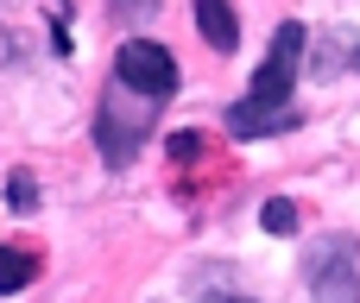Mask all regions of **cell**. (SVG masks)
Returning a JSON list of instances; mask_svg holds the SVG:
<instances>
[{
	"mask_svg": "<svg viewBox=\"0 0 360 303\" xmlns=\"http://www.w3.org/2000/svg\"><path fill=\"white\" fill-rule=\"evenodd\" d=\"M152 127H158V101L139 95V89H127V82H108V95L95 108V146H101L108 171H127Z\"/></svg>",
	"mask_w": 360,
	"mask_h": 303,
	"instance_id": "obj_2",
	"label": "cell"
},
{
	"mask_svg": "<svg viewBox=\"0 0 360 303\" xmlns=\"http://www.w3.org/2000/svg\"><path fill=\"white\" fill-rule=\"evenodd\" d=\"M114 82H127V89H139V95H152V101H171L177 82H184V70H177V57H171L165 44L127 38V44L114 51Z\"/></svg>",
	"mask_w": 360,
	"mask_h": 303,
	"instance_id": "obj_4",
	"label": "cell"
},
{
	"mask_svg": "<svg viewBox=\"0 0 360 303\" xmlns=\"http://www.w3.org/2000/svg\"><path fill=\"white\" fill-rule=\"evenodd\" d=\"M259 221H266V234H297V202L291 196H272L259 209Z\"/></svg>",
	"mask_w": 360,
	"mask_h": 303,
	"instance_id": "obj_8",
	"label": "cell"
},
{
	"mask_svg": "<svg viewBox=\"0 0 360 303\" xmlns=\"http://www.w3.org/2000/svg\"><path fill=\"white\" fill-rule=\"evenodd\" d=\"M38 253L32 247H13V240H0V297H13V291H25L32 278H38Z\"/></svg>",
	"mask_w": 360,
	"mask_h": 303,
	"instance_id": "obj_6",
	"label": "cell"
},
{
	"mask_svg": "<svg viewBox=\"0 0 360 303\" xmlns=\"http://www.w3.org/2000/svg\"><path fill=\"white\" fill-rule=\"evenodd\" d=\"M304 285L316 303H360V247L348 234H329L304 253Z\"/></svg>",
	"mask_w": 360,
	"mask_h": 303,
	"instance_id": "obj_3",
	"label": "cell"
},
{
	"mask_svg": "<svg viewBox=\"0 0 360 303\" xmlns=\"http://www.w3.org/2000/svg\"><path fill=\"white\" fill-rule=\"evenodd\" d=\"M354 63H360V57H354Z\"/></svg>",
	"mask_w": 360,
	"mask_h": 303,
	"instance_id": "obj_12",
	"label": "cell"
},
{
	"mask_svg": "<svg viewBox=\"0 0 360 303\" xmlns=\"http://www.w3.org/2000/svg\"><path fill=\"white\" fill-rule=\"evenodd\" d=\"M196 32H202L221 57L240 44V19H234V6H228V0H196Z\"/></svg>",
	"mask_w": 360,
	"mask_h": 303,
	"instance_id": "obj_5",
	"label": "cell"
},
{
	"mask_svg": "<svg viewBox=\"0 0 360 303\" xmlns=\"http://www.w3.org/2000/svg\"><path fill=\"white\" fill-rule=\"evenodd\" d=\"M165 152H171L177 165H196V158H202L209 146H202V133H171V146H165Z\"/></svg>",
	"mask_w": 360,
	"mask_h": 303,
	"instance_id": "obj_9",
	"label": "cell"
},
{
	"mask_svg": "<svg viewBox=\"0 0 360 303\" xmlns=\"http://www.w3.org/2000/svg\"><path fill=\"white\" fill-rule=\"evenodd\" d=\"M158 6H165V0H114V19H127V25H133V19H152Z\"/></svg>",
	"mask_w": 360,
	"mask_h": 303,
	"instance_id": "obj_10",
	"label": "cell"
},
{
	"mask_svg": "<svg viewBox=\"0 0 360 303\" xmlns=\"http://www.w3.org/2000/svg\"><path fill=\"white\" fill-rule=\"evenodd\" d=\"M202 303H253V297H234V291H209Z\"/></svg>",
	"mask_w": 360,
	"mask_h": 303,
	"instance_id": "obj_11",
	"label": "cell"
},
{
	"mask_svg": "<svg viewBox=\"0 0 360 303\" xmlns=\"http://www.w3.org/2000/svg\"><path fill=\"white\" fill-rule=\"evenodd\" d=\"M6 209H13V215H32V209H38V177H32V171H13V177H6Z\"/></svg>",
	"mask_w": 360,
	"mask_h": 303,
	"instance_id": "obj_7",
	"label": "cell"
},
{
	"mask_svg": "<svg viewBox=\"0 0 360 303\" xmlns=\"http://www.w3.org/2000/svg\"><path fill=\"white\" fill-rule=\"evenodd\" d=\"M304 44H310V32H304L297 19H285V25L272 32V51H266V63H259L247 101L228 108V133H234V139H259V133H291V127H297L291 89H297V70H304Z\"/></svg>",
	"mask_w": 360,
	"mask_h": 303,
	"instance_id": "obj_1",
	"label": "cell"
}]
</instances>
